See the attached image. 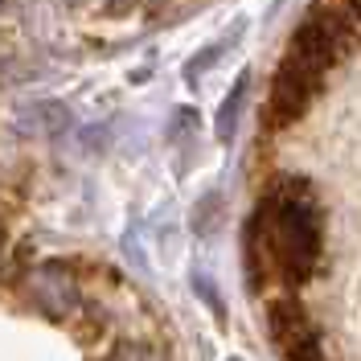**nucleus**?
<instances>
[{
    "instance_id": "f257e3e1",
    "label": "nucleus",
    "mask_w": 361,
    "mask_h": 361,
    "mask_svg": "<svg viewBox=\"0 0 361 361\" xmlns=\"http://www.w3.org/2000/svg\"><path fill=\"white\" fill-rule=\"evenodd\" d=\"M320 205L304 180H279L247 230V259L255 271H275L288 283H308L320 263Z\"/></svg>"
},
{
    "instance_id": "f03ea898",
    "label": "nucleus",
    "mask_w": 361,
    "mask_h": 361,
    "mask_svg": "<svg viewBox=\"0 0 361 361\" xmlns=\"http://www.w3.org/2000/svg\"><path fill=\"white\" fill-rule=\"evenodd\" d=\"M353 49H357V29L349 21V13L333 8V4H316L312 13L295 25L292 45H288V62L324 82V74L341 66Z\"/></svg>"
},
{
    "instance_id": "7ed1b4c3",
    "label": "nucleus",
    "mask_w": 361,
    "mask_h": 361,
    "mask_svg": "<svg viewBox=\"0 0 361 361\" xmlns=\"http://www.w3.org/2000/svg\"><path fill=\"white\" fill-rule=\"evenodd\" d=\"M267 324L275 345L283 349L288 361H324L320 353V333L308 320V308L295 300V295H275L267 304Z\"/></svg>"
},
{
    "instance_id": "20e7f679",
    "label": "nucleus",
    "mask_w": 361,
    "mask_h": 361,
    "mask_svg": "<svg viewBox=\"0 0 361 361\" xmlns=\"http://www.w3.org/2000/svg\"><path fill=\"white\" fill-rule=\"evenodd\" d=\"M320 87H324L320 78H312L308 70L292 66L283 58V66H279L275 82H271V99H267V107H263V123H267L271 132H283V128L300 123V115L308 111V103L316 99Z\"/></svg>"
},
{
    "instance_id": "39448f33",
    "label": "nucleus",
    "mask_w": 361,
    "mask_h": 361,
    "mask_svg": "<svg viewBox=\"0 0 361 361\" xmlns=\"http://www.w3.org/2000/svg\"><path fill=\"white\" fill-rule=\"evenodd\" d=\"M17 128L25 135H62L70 128V115L62 103H54V99H45V103H33V107H25L17 115Z\"/></svg>"
},
{
    "instance_id": "423d86ee",
    "label": "nucleus",
    "mask_w": 361,
    "mask_h": 361,
    "mask_svg": "<svg viewBox=\"0 0 361 361\" xmlns=\"http://www.w3.org/2000/svg\"><path fill=\"white\" fill-rule=\"evenodd\" d=\"M103 361H164V357H160L152 345H135V341H123V345H115V349H111V353H107Z\"/></svg>"
},
{
    "instance_id": "0eeeda50",
    "label": "nucleus",
    "mask_w": 361,
    "mask_h": 361,
    "mask_svg": "<svg viewBox=\"0 0 361 361\" xmlns=\"http://www.w3.org/2000/svg\"><path fill=\"white\" fill-rule=\"evenodd\" d=\"M4 259H8V234H4V226H0V271H4Z\"/></svg>"
},
{
    "instance_id": "6e6552de",
    "label": "nucleus",
    "mask_w": 361,
    "mask_h": 361,
    "mask_svg": "<svg viewBox=\"0 0 361 361\" xmlns=\"http://www.w3.org/2000/svg\"><path fill=\"white\" fill-rule=\"evenodd\" d=\"M345 4H349V13H353V17L361 21V0H345Z\"/></svg>"
}]
</instances>
